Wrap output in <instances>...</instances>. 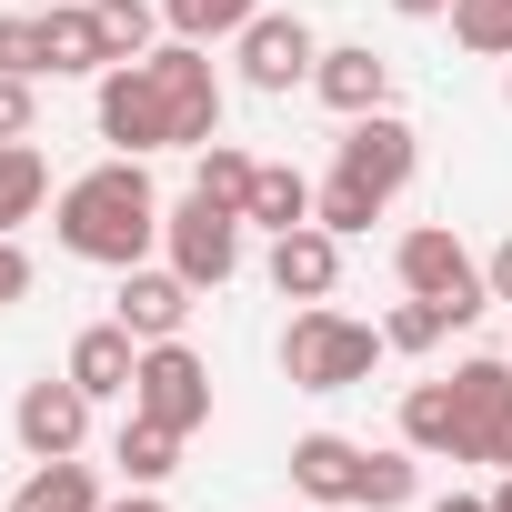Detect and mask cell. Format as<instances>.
Returning a JSON list of instances; mask_svg holds the SVG:
<instances>
[{"label":"cell","instance_id":"cell-1","mask_svg":"<svg viewBox=\"0 0 512 512\" xmlns=\"http://www.w3.org/2000/svg\"><path fill=\"white\" fill-rule=\"evenodd\" d=\"M101 141L111 151H211L221 141V71L201 41H171L151 61L101 71Z\"/></svg>","mask_w":512,"mask_h":512},{"label":"cell","instance_id":"cell-2","mask_svg":"<svg viewBox=\"0 0 512 512\" xmlns=\"http://www.w3.org/2000/svg\"><path fill=\"white\" fill-rule=\"evenodd\" d=\"M51 231H61V251H71V262L141 272V262H151V241H161V191H151V171H141L131 151H111L101 171L61 181V201H51Z\"/></svg>","mask_w":512,"mask_h":512},{"label":"cell","instance_id":"cell-3","mask_svg":"<svg viewBox=\"0 0 512 512\" xmlns=\"http://www.w3.org/2000/svg\"><path fill=\"white\" fill-rule=\"evenodd\" d=\"M382 352H392V342H382L372 322H342L332 302H312V312H292V332H282V382H292V392H352V382H372Z\"/></svg>","mask_w":512,"mask_h":512},{"label":"cell","instance_id":"cell-4","mask_svg":"<svg viewBox=\"0 0 512 512\" xmlns=\"http://www.w3.org/2000/svg\"><path fill=\"white\" fill-rule=\"evenodd\" d=\"M392 272H402V292H422V302H452V322H472L482 302H492V282H482V262L442 231V221H422V231H402V251H392Z\"/></svg>","mask_w":512,"mask_h":512},{"label":"cell","instance_id":"cell-5","mask_svg":"<svg viewBox=\"0 0 512 512\" xmlns=\"http://www.w3.org/2000/svg\"><path fill=\"white\" fill-rule=\"evenodd\" d=\"M161 241H171V272L191 292H221L241 272V211H221L211 191H191L181 211H161Z\"/></svg>","mask_w":512,"mask_h":512},{"label":"cell","instance_id":"cell-6","mask_svg":"<svg viewBox=\"0 0 512 512\" xmlns=\"http://www.w3.org/2000/svg\"><path fill=\"white\" fill-rule=\"evenodd\" d=\"M131 412H151V422H171V432H201V422H211V362H201L191 342H141Z\"/></svg>","mask_w":512,"mask_h":512},{"label":"cell","instance_id":"cell-7","mask_svg":"<svg viewBox=\"0 0 512 512\" xmlns=\"http://www.w3.org/2000/svg\"><path fill=\"white\" fill-rule=\"evenodd\" d=\"M332 171H342V181H362L372 201H392V191L422 171V131H412V121H392V111H362V121L342 131Z\"/></svg>","mask_w":512,"mask_h":512},{"label":"cell","instance_id":"cell-8","mask_svg":"<svg viewBox=\"0 0 512 512\" xmlns=\"http://www.w3.org/2000/svg\"><path fill=\"white\" fill-rule=\"evenodd\" d=\"M452 422H462V462L512 472V362H462L452 372Z\"/></svg>","mask_w":512,"mask_h":512},{"label":"cell","instance_id":"cell-9","mask_svg":"<svg viewBox=\"0 0 512 512\" xmlns=\"http://www.w3.org/2000/svg\"><path fill=\"white\" fill-rule=\"evenodd\" d=\"M11 432H21L31 462H61V452H81V432H91V392H81L71 372H61V382H21Z\"/></svg>","mask_w":512,"mask_h":512},{"label":"cell","instance_id":"cell-10","mask_svg":"<svg viewBox=\"0 0 512 512\" xmlns=\"http://www.w3.org/2000/svg\"><path fill=\"white\" fill-rule=\"evenodd\" d=\"M312 61H322V41H312L302 11H262V21L241 31V81H251V91H302Z\"/></svg>","mask_w":512,"mask_h":512},{"label":"cell","instance_id":"cell-11","mask_svg":"<svg viewBox=\"0 0 512 512\" xmlns=\"http://www.w3.org/2000/svg\"><path fill=\"white\" fill-rule=\"evenodd\" d=\"M332 282H342V241H332L322 221L272 231V292H282V302H332Z\"/></svg>","mask_w":512,"mask_h":512},{"label":"cell","instance_id":"cell-12","mask_svg":"<svg viewBox=\"0 0 512 512\" xmlns=\"http://www.w3.org/2000/svg\"><path fill=\"white\" fill-rule=\"evenodd\" d=\"M312 91H322L342 121L392 111V61H382V51H362V41H352V51H322V61H312Z\"/></svg>","mask_w":512,"mask_h":512},{"label":"cell","instance_id":"cell-13","mask_svg":"<svg viewBox=\"0 0 512 512\" xmlns=\"http://www.w3.org/2000/svg\"><path fill=\"white\" fill-rule=\"evenodd\" d=\"M131 342H181L191 322V282L181 272H121V312H111Z\"/></svg>","mask_w":512,"mask_h":512},{"label":"cell","instance_id":"cell-14","mask_svg":"<svg viewBox=\"0 0 512 512\" xmlns=\"http://www.w3.org/2000/svg\"><path fill=\"white\" fill-rule=\"evenodd\" d=\"M131 372H141V342H131L121 322H91V332L71 342V382H81L91 402H131Z\"/></svg>","mask_w":512,"mask_h":512},{"label":"cell","instance_id":"cell-15","mask_svg":"<svg viewBox=\"0 0 512 512\" xmlns=\"http://www.w3.org/2000/svg\"><path fill=\"white\" fill-rule=\"evenodd\" d=\"M41 71H51V81L111 71V51H101V11H91V0H71V11H41Z\"/></svg>","mask_w":512,"mask_h":512},{"label":"cell","instance_id":"cell-16","mask_svg":"<svg viewBox=\"0 0 512 512\" xmlns=\"http://www.w3.org/2000/svg\"><path fill=\"white\" fill-rule=\"evenodd\" d=\"M292 482H302L312 502H352V492H362V442H342V432H302V442H292Z\"/></svg>","mask_w":512,"mask_h":512},{"label":"cell","instance_id":"cell-17","mask_svg":"<svg viewBox=\"0 0 512 512\" xmlns=\"http://www.w3.org/2000/svg\"><path fill=\"white\" fill-rule=\"evenodd\" d=\"M181 442H191V432H171V422H151V412H131V422H121V442H111V462L131 472V492H151V482H171V462H181Z\"/></svg>","mask_w":512,"mask_h":512},{"label":"cell","instance_id":"cell-18","mask_svg":"<svg viewBox=\"0 0 512 512\" xmlns=\"http://www.w3.org/2000/svg\"><path fill=\"white\" fill-rule=\"evenodd\" d=\"M11 512H101V482H91V462H31V482L11 492Z\"/></svg>","mask_w":512,"mask_h":512},{"label":"cell","instance_id":"cell-19","mask_svg":"<svg viewBox=\"0 0 512 512\" xmlns=\"http://www.w3.org/2000/svg\"><path fill=\"white\" fill-rule=\"evenodd\" d=\"M241 221H262V231H302V221H312V181H302L292 161H262V171H251Z\"/></svg>","mask_w":512,"mask_h":512},{"label":"cell","instance_id":"cell-20","mask_svg":"<svg viewBox=\"0 0 512 512\" xmlns=\"http://www.w3.org/2000/svg\"><path fill=\"white\" fill-rule=\"evenodd\" d=\"M402 442H412V452H442V462H462V422H452V382H412V392H402Z\"/></svg>","mask_w":512,"mask_h":512},{"label":"cell","instance_id":"cell-21","mask_svg":"<svg viewBox=\"0 0 512 512\" xmlns=\"http://www.w3.org/2000/svg\"><path fill=\"white\" fill-rule=\"evenodd\" d=\"M41 201H51V161L31 141H0V231H21Z\"/></svg>","mask_w":512,"mask_h":512},{"label":"cell","instance_id":"cell-22","mask_svg":"<svg viewBox=\"0 0 512 512\" xmlns=\"http://www.w3.org/2000/svg\"><path fill=\"white\" fill-rule=\"evenodd\" d=\"M161 21L181 41H241L251 21H262V0H161Z\"/></svg>","mask_w":512,"mask_h":512},{"label":"cell","instance_id":"cell-23","mask_svg":"<svg viewBox=\"0 0 512 512\" xmlns=\"http://www.w3.org/2000/svg\"><path fill=\"white\" fill-rule=\"evenodd\" d=\"M91 11H101V51L111 61H151V31H161L151 0H91Z\"/></svg>","mask_w":512,"mask_h":512},{"label":"cell","instance_id":"cell-24","mask_svg":"<svg viewBox=\"0 0 512 512\" xmlns=\"http://www.w3.org/2000/svg\"><path fill=\"white\" fill-rule=\"evenodd\" d=\"M452 41L482 61H512V0H452Z\"/></svg>","mask_w":512,"mask_h":512},{"label":"cell","instance_id":"cell-25","mask_svg":"<svg viewBox=\"0 0 512 512\" xmlns=\"http://www.w3.org/2000/svg\"><path fill=\"white\" fill-rule=\"evenodd\" d=\"M312 221H322L332 241H352V231H372V221H382V201H372L362 181H342V171H332V181L312 191Z\"/></svg>","mask_w":512,"mask_h":512},{"label":"cell","instance_id":"cell-26","mask_svg":"<svg viewBox=\"0 0 512 512\" xmlns=\"http://www.w3.org/2000/svg\"><path fill=\"white\" fill-rule=\"evenodd\" d=\"M412 482H422V472H412V442H402V452H362V492H352V502H362V512H402Z\"/></svg>","mask_w":512,"mask_h":512},{"label":"cell","instance_id":"cell-27","mask_svg":"<svg viewBox=\"0 0 512 512\" xmlns=\"http://www.w3.org/2000/svg\"><path fill=\"white\" fill-rule=\"evenodd\" d=\"M251 171H262V161H251V151H231V141H211V151H201V171H191V191H211L221 211H241V201H251Z\"/></svg>","mask_w":512,"mask_h":512},{"label":"cell","instance_id":"cell-28","mask_svg":"<svg viewBox=\"0 0 512 512\" xmlns=\"http://www.w3.org/2000/svg\"><path fill=\"white\" fill-rule=\"evenodd\" d=\"M442 332H462V322H452V302H422V292H412V302L382 322V342H392V352H432Z\"/></svg>","mask_w":512,"mask_h":512},{"label":"cell","instance_id":"cell-29","mask_svg":"<svg viewBox=\"0 0 512 512\" xmlns=\"http://www.w3.org/2000/svg\"><path fill=\"white\" fill-rule=\"evenodd\" d=\"M0 71H11V81H41V21L0 11Z\"/></svg>","mask_w":512,"mask_h":512},{"label":"cell","instance_id":"cell-30","mask_svg":"<svg viewBox=\"0 0 512 512\" xmlns=\"http://www.w3.org/2000/svg\"><path fill=\"white\" fill-rule=\"evenodd\" d=\"M41 131V101H31V81H11L0 71V141H31Z\"/></svg>","mask_w":512,"mask_h":512},{"label":"cell","instance_id":"cell-31","mask_svg":"<svg viewBox=\"0 0 512 512\" xmlns=\"http://www.w3.org/2000/svg\"><path fill=\"white\" fill-rule=\"evenodd\" d=\"M11 302H31V251L0 231V312H11Z\"/></svg>","mask_w":512,"mask_h":512},{"label":"cell","instance_id":"cell-32","mask_svg":"<svg viewBox=\"0 0 512 512\" xmlns=\"http://www.w3.org/2000/svg\"><path fill=\"white\" fill-rule=\"evenodd\" d=\"M482 282H492V302H512V241H502L492 262H482Z\"/></svg>","mask_w":512,"mask_h":512},{"label":"cell","instance_id":"cell-33","mask_svg":"<svg viewBox=\"0 0 512 512\" xmlns=\"http://www.w3.org/2000/svg\"><path fill=\"white\" fill-rule=\"evenodd\" d=\"M432 512H492V492H442Z\"/></svg>","mask_w":512,"mask_h":512},{"label":"cell","instance_id":"cell-34","mask_svg":"<svg viewBox=\"0 0 512 512\" xmlns=\"http://www.w3.org/2000/svg\"><path fill=\"white\" fill-rule=\"evenodd\" d=\"M392 11H402V21H442V11H452V0H392Z\"/></svg>","mask_w":512,"mask_h":512},{"label":"cell","instance_id":"cell-35","mask_svg":"<svg viewBox=\"0 0 512 512\" xmlns=\"http://www.w3.org/2000/svg\"><path fill=\"white\" fill-rule=\"evenodd\" d=\"M101 512H171L161 492H131V502H101Z\"/></svg>","mask_w":512,"mask_h":512},{"label":"cell","instance_id":"cell-36","mask_svg":"<svg viewBox=\"0 0 512 512\" xmlns=\"http://www.w3.org/2000/svg\"><path fill=\"white\" fill-rule=\"evenodd\" d=\"M492 512H512V472H502V492H492Z\"/></svg>","mask_w":512,"mask_h":512},{"label":"cell","instance_id":"cell-37","mask_svg":"<svg viewBox=\"0 0 512 512\" xmlns=\"http://www.w3.org/2000/svg\"><path fill=\"white\" fill-rule=\"evenodd\" d=\"M502 91H512V81H502Z\"/></svg>","mask_w":512,"mask_h":512}]
</instances>
